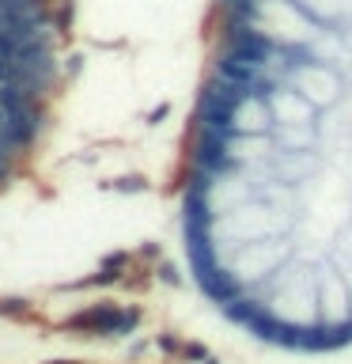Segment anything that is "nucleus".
Here are the masks:
<instances>
[{
    "mask_svg": "<svg viewBox=\"0 0 352 364\" xmlns=\"http://www.w3.org/2000/svg\"><path fill=\"white\" fill-rule=\"evenodd\" d=\"M348 315H352L348 281L334 269H322V277H318V318H322L326 326H341Z\"/></svg>",
    "mask_w": 352,
    "mask_h": 364,
    "instance_id": "obj_6",
    "label": "nucleus"
},
{
    "mask_svg": "<svg viewBox=\"0 0 352 364\" xmlns=\"http://www.w3.org/2000/svg\"><path fill=\"white\" fill-rule=\"evenodd\" d=\"M0 315H27V300H0Z\"/></svg>",
    "mask_w": 352,
    "mask_h": 364,
    "instance_id": "obj_8",
    "label": "nucleus"
},
{
    "mask_svg": "<svg viewBox=\"0 0 352 364\" xmlns=\"http://www.w3.org/2000/svg\"><path fill=\"white\" fill-rule=\"evenodd\" d=\"M265 99H269V110L277 125H311L314 122V102L303 99L292 84H277Z\"/></svg>",
    "mask_w": 352,
    "mask_h": 364,
    "instance_id": "obj_7",
    "label": "nucleus"
},
{
    "mask_svg": "<svg viewBox=\"0 0 352 364\" xmlns=\"http://www.w3.org/2000/svg\"><path fill=\"white\" fill-rule=\"evenodd\" d=\"M118 190H141V178H121Z\"/></svg>",
    "mask_w": 352,
    "mask_h": 364,
    "instance_id": "obj_9",
    "label": "nucleus"
},
{
    "mask_svg": "<svg viewBox=\"0 0 352 364\" xmlns=\"http://www.w3.org/2000/svg\"><path fill=\"white\" fill-rule=\"evenodd\" d=\"M212 235L231 239V247H246V243H261V239L280 235V216L277 209H269L265 201H243L231 213H224V220L212 224Z\"/></svg>",
    "mask_w": 352,
    "mask_h": 364,
    "instance_id": "obj_2",
    "label": "nucleus"
},
{
    "mask_svg": "<svg viewBox=\"0 0 352 364\" xmlns=\"http://www.w3.org/2000/svg\"><path fill=\"white\" fill-rule=\"evenodd\" d=\"M273 129V110L269 99L258 95V91H243L235 99L231 114H227V133H246V136H261Z\"/></svg>",
    "mask_w": 352,
    "mask_h": 364,
    "instance_id": "obj_5",
    "label": "nucleus"
},
{
    "mask_svg": "<svg viewBox=\"0 0 352 364\" xmlns=\"http://www.w3.org/2000/svg\"><path fill=\"white\" fill-rule=\"evenodd\" d=\"M284 258H288V247H284L280 235L273 239H261V243H246L235 250L231 258V277L243 284V281H265L273 273H280Z\"/></svg>",
    "mask_w": 352,
    "mask_h": 364,
    "instance_id": "obj_4",
    "label": "nucleus"
},
{
    "mask_svg": "<svg viewBox=\"0 0 352 364\" xmlns=\"http://www.w3.org/2000/svg\"><path fill=\"white\" fill-rule=\"evenodd\" d=\"M269 315L284 330H311L318 323V277L307 273L303 266H288L277 277Z\"/></svg>",
    "mask_w": 352,
    "mask_h": 364,
    "instance_id": "obj_1",
    "label": "nucleus"
},
{
    "mask_svg": "<svg viewBox=\"0 0 352 364\" xmlns=\"http://www.w3.org/2000/svg\"><path fill=\"white\" fill-rule=\"evenodd\" d=\"M284 84H292L303 99H311L314 110H326V107H334V102L341 99V76H337V68L326 65V61H314L311 53H303L299 61L292 65V73H288Z\"/></svg>",
    "mask_w": 352,
    "mask_h": 364,
    "instance_id": "obj_3",
    "label": "nucleus"
}]
</instances>
